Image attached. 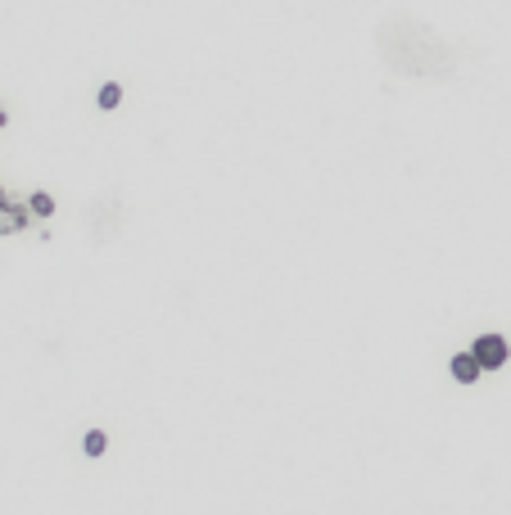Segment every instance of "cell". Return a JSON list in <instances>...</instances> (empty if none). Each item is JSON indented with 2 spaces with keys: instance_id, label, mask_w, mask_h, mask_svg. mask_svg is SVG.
Segmentation results:
<instances>
[{
  "instance_id": "obj_1",
  "label": "cell",
  "mask_w": 511,
  "mask_h": 515,
  "mask_svg": "<svg viewBox=\"0 0 511 515\" xmlns=\"http://www.w3.org/2000/svg\"><path fill=\"white\" fill-rule=\"evenodd\" d=\"M475 362H480L484 371H498V366L507 362V339H502V334H484V339L475 343Z\"/></svg>"
},
{
  "instance_id": "obj_3",
  "label": "cell",
  "mask_w": 511,
  "mask_h": 515,
  "mask_svg": "<svg viewBox=\"0 0 511 515\" xmlns=\"http://www.w3.org/2000/svg\"><path fill=\"white\" fill-rule=\"evenodd\" d=\"M82 448H87V457H100V452H105V434H100V429H91Z\"/></svg>"
},
{
  "instance_id": "obj_2",
  "label": "cell",
  "mask_w": 511,
  "mask_h": 515,
  "mask_svg": "<svg viewBox=\"0 0 511 515\" xmlns=\"http://www.w3.org/2000/svg\"><path fill=\"white\" fill-rule=\"evenodd\" d=\"M480 371H484V366L475 362V353H462V357H453V375H457L462 384H475V375H480Z\"/></svg>"
},
{
  "instance_id": "obj_5",
  "label": "cell",
  "mask_w": 511,
  "mask_h": 515,
  "mask_svg": "<svg viewBox=\"0 0 511 515\" xmlns=\"http://www.w3.org/2000/svg\"><path fill=\"white\" fill-rule=\"evenodd\" d=\"M50 208H55V199H50V195H32V213H37V217H46Z\"/></svg>"
},
{
  "instance_id": "obj_6",
  "label": "cell",
  "mask_w": 511,
  "mask_h": 515,
  "mask_svg": "<svg viewBox=\"0 0 511 515\" xmlns=\"http://www.w3.org/2000/svg\"><path fill=\"white\" fill-rule=\"evenodd\" d=\"M0 123H5V114H0Z\"/></svg>"
},
{
  "instance_id": "obj_4",
  "label": "cell",
  "mask_w": 511,
  "mask_h": 515,
  "mask_svg": "<svg viewBox=\"0 0 511 515\" xmlns=\"http://www.w3.org/2000/svg\"><path fill=\"white\" fill-rule=\"evenodd\" d=\"M118 100H123V91H118V86H114V82H109V86H105V91H100V109H114V105H118Z\"/></svg>"
}]
</instances>
